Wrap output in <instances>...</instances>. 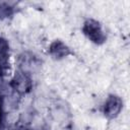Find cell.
<instances>
[{
    "instance_id": "7a4b0ae2",
    "label": "cell",
    "mask_w": 130,
    "mask_h": 130,
    "mask_svg": "<svg viewBox=\"0 0 130 130\" xmlns=\"http://www.w3.org/2000/svg\"><path fill=\"white\" fill-rule=\"evenodd\" d=\"M121 106H122L121 100L118 96L112 95L107 101V103L105 104V115H108V116H111V117H113V116L115 117L120 112Z\"/></svg>"
},
{
    "instance_id": "6da1fadb",
    "label": "cell",
    "mask_w": 130,
    "mask_h": 130,
    "mask_svg": "<svg viewBox=\"0 0 130 130\" xmlns=\"http://www.w3.org/2000/svg\"><path fill=\"white\" fill-rule=\"evenodd\" d=\"M82 30L84 35L95 44H102L106 40V35L104 34L102 25L94 19H87L83 24Z\"/></svg>"
}]
</instances>
